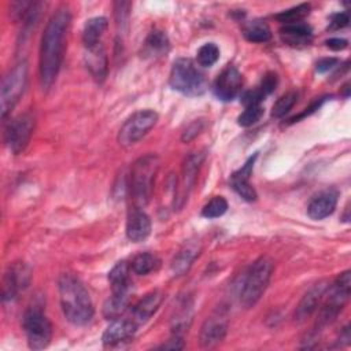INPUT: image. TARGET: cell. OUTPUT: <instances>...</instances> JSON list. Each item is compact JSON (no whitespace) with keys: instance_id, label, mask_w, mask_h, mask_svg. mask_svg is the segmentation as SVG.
<instances>
[{"instance_id":"f1b7e54d","label":"cell","mask_w":351,"mask_h":351,"mask_svg":"<svg viewBox=\"0 0 351 351\" xmlns=\"http://www.w3.org/2000/svg\"><path fill=\"white\" fill-rule=\"evenodd\" d=\"M308 14H310V4L303 3V4H299L289 10L281 11L280 14L276 15V19L278 22H281L282 25H289V23L302 22Z\"/></svg>"},{"instance_id":"ac0fdd59","label":"cell","mask_w":351,"mask_h":351,"mask_svg":"<svg viewBox=\"0 0 351 351\" xmlns=\"http://www.w3.org/2000/svg\"><path fill=\"white\" fill-rule=\"evenodd\" d=\"M151 233V219L149 217L138 210L134 208L126 221V237L133 243H140L145 240Z\"/></svg>"},{"instance_id":"44dd1931","label":"cell","mask_w":351,"mask_h":351,"mask_svg":"<svg viewBox=\"0 0 351 351\" xmlns=\"http://www.w3.org/2000/svg\"><path fill=\"white\" fill-rule=\"evenodd\" d=\"M281 38L293 47L298 45H308V43L313 38V29L310 25L304 22H298V23H289L284 25L280 29Z\"/></svg>"},{"instance_id":"9a60e30c","label":"cell","mask_w":351,"mask_h":351,"mask_svg":"<svg viewBox=\"0 0 351 351\" xmlns=\"http://www.w3.org/2000/svg\"><path fill=\"white\" fill-rule=\"evenodd\" d=\"M228 332V318L222 313H217L208 317L202 325L199 333V341L202 347H214L219 344Z\"/></svg>"},{"instance_id":"ffe728a7","label":"cell","mask_w":351,"mask_h":351,"mask_svg":"<svg viewBox=\"0 0 351 351\" xmlns=\"http://www.w3.org/2000/svg\"><path fill=\"white\" fill-rule=\"evenodd\" d=\"M163 300V293L160 291H152L147 293L143 299H140L132 311V319L140 325L148 321L159 308L160 303Z\"/></svg>"},{"instance_id":"8d00e7d4","label":"cell","mask_w":351,"mask_h":351,"mask_svg":"<svg viewBox=\"0 0 351 351\" xmlns=\"http://www.w3.org/2000/svg\"><path fill=\"white\" fill-rule=\"evenodd\" d=\"M202 130H203V122H202V121H195V122H192V123L184 130L181 138H182V141L188 143V141L193 140Z\"/></svg>"},{"instance_id":"3957f363","label":"cell","mask_w":351,"mask_h":351,"mask_svg":"<svg viewBox=\"0 0 351 351\" xmlns=\"http://www.w3.org/2000/svg\"><path fill=\"white\" fill-rule=\"evenodd\" d=\"M159 166L160 159L155 154H147L132 165L128 186L136 208H141L149 202Z\"/></svg>"},{"instance_id":"603a6c76","label":"cell","mask_w":351,"mask_h":351,"mask_svg":"<svg viewBox=\"0 0 351 351\" xmlns=\"http://www.w3.org/2000/svg\"><path fill=\"white\" fill-rule=\"evenodd\" d=\"M130 302V291L111 292V296L104 302L103 315L107 319H117L128 310Z\"/></svg>"},{"instance_id":"e0dca14e","label":"cell","mask_w":351,"mask_h":351,"mask_svg":"<svg viewBox=\"0 0 351 351\" xmlns=\"http://www.w3.org/2000/svg\"><path fill=\"white\" fill-rule=\"evenodd\" d=\"M337 197L339 193L335 189H325L319 192L310 200L307 206V215L315 221L329 217L336 208Z\"/></svg>"},{"instance_id":"8992f818","label":"cell","mask_w":351,"mask_h":351,"mask_svg":"<svg viewBox=\"0 0 351 351\" xmlns=\"http://www.w3.org/2000/svg\"><path fill=\"white\" fill-rule=\"evenodd\" d=\"M350 291H351V271L346 270L343 271L335 282L328 287L325 292V302L319 310L317 324H315V332L321 330L326 325H329L332 321L336 319V317L340 314L343 310L344 304L347 303L350 298Z\"/></svg>"},{"instance_id":"8fae6325","label":"cell","mask_w":351,"mask_h":351,"mask_svg":"<svg viewBox=\"0 0 351 351\" xmlns=\"http://www.w3.org/2000/svg\"><path fill=\"white\" fill-rule=\"evenodd\" d=\"M203 159H204V154L202 152H195L185 158L181 169V176L178 178V185L174 189V202H173L174 210L182 208L185 202L188 200V196L195 186L197 173L203 163Z\"/></svg>"},{"instance_id":"7c38bea8","label":"cell","mask_w":351,"mask_h":351,"mask_svg":"<svg viewBox=\"0 0 351 351\" xmlns=\"http://www.w3.org/2000/svg\"><path fill=\"white\" fill-rule=\"evenodd\" d=\"M243 88V75L234 66H226L215 78L213 90L214 95L222 101L236 99Z\"/></svg>"},{"instance_id":"ba28073f","label":"cell","mask_w":351,"mask_h":351,"mask_svg":"<svg viewBox=\"0 0 351 351\" xmlns=\"http://www.w3.org/2000/svg\"><path fill=\"white\" fill-rule=\"evenodd\" d=\"M22 326L32 350H43L48 347L52 337V325L47 315L38 307H30L25 311Z\"/></svg>"},{"instance_id":"7a4b0ae2","label":"cell","mask_w":351,"mask_h":351,"mask_svg":"<svg viewBox=\"0 0 351 351\" xmlns=\"http://www.w3.org/2000/svg\"><path fill=\"white\" fill-rule=\"evenodd\" d=\"M58 289L66 319L77 326L86 325L92 319L95 308L82 281L70 273H64L59 277Z\"/></svg>"},{"instance_id":"1f68e13d","label":"cell","mask_w":351,"mask_h":351,"mask_svg":"<svg viewBox=\"0 0 351 351\" xmlns=\"http://www.w3.org/2000/svg\"><path fill=\"white\" fill-rule=\"evenodd\" d=\"M226 210H228L226 199L223 196H214L202 208V215L204 218H208V219L219 218L226 213Z\"/></svg>"},{"instance_id":"4fadbf2b","label":"cell","mask_w":351,"mask_h":351,"mask_svg":"<svg viewBox=\"0 0 351 351\" xmlns=\"http://www.w3.org/2000/svg\"><path fill=\"white\" fill-rule=\"evenodd\" d=\"M137 324L130 318H117L112 319V322L107 326L101 336V341L104 347H117L123 343H128L133 339L136 330H137Z\"/></svg>"},{"instance_id":"e575fe53","label":"cell","mask_w":351,"mask_h":351,"mask_svg":"<svg viewBox=\"0 0 351 351\" xmlns=\"http://www.w3.org/2000/svg\"><path fill=\"white\" fill-rule=\"evenodd\" d=\"M277 82H278V78H277V74L276 73H266L261 81V84L258 85V88L261 89V92L266 96H269L270 93L274 92L276 86H277Z\"/></svg>"},{"instance_id":"f546056e","label":"cell","mask_w":351,"mask_h":351,"mask_svg":"<svg viewBox=\"0 0 351 351\" xmlns=\"http://www.w3.org/2000/svg\"><path fill=\"white\" fill-rule=\"evenodd\" d=\"M219 59V48L214 43L203 44L196 52L197 64L202 67H210Z\"/></svg>"},{"instance_id":"ab89813d","label":"cell","mask_w":351,"mask_h":351,"mask_svg":"<svg viewBox=\"0 0 351 351\" xmlns=\"http://www.w3.org/2000/svg\"><path fill=\"white\" fill-rule=\"evenodd\" d=\"M326 47L330 48L332 51H341L344 48H347L348 45V41L344 40V38H339V37H333V38H329L326 40Z\"/></svg>"},{"instance_id":"277c9868","label":"cell","mask_w":351,"mask_h":351,"mask_svg":"<svg viewBox=\"0 0 351 351\" xmlns=\"http://www.w3.org/2000/svg\"><path fill=\"white\" fill-rule=\"evenodd\" d=\"M170 86L185 96H200L207 89L204 73L189 58L177 59L169 75Z\"/></svg>"},{"instance_id":"5bb4252c","label":"cell","mask_w":351,"mask_h":351,"mask_svg":"<svg viewBox=\"0 0 351 351\" xmlns=\"http://www.w3.org/2000/svg\"><path fill=\"white\" fill-rule=\"evenodd\" d=\"M30 280L29 269L22 263H15L8 267L3 280V300L12 302L16 295L25 289Z\"/></svg>"},{"instance_id":"4316f807","label":"cell","mask_w":351,"mask_h":351,"mask_svg":"<svg viewBox=\"0 0 351 351\" xmlns=\"http://www.w3.org/2000/svg\"><path fill=\"white\" fill-rule=\"evenodd\" d=\"M243 36L251 43H266L271 37V32L265 21L254 19L243 26Z\"/></svg>"},{"instance_id":"83f0119b","label":"cell","mask_w":351,"mask_h":351,"mask_svg":"<svg viewBox=\"0 0 351 351\" xmlns=\"http://www.w3.org/2000/svg\"><path fill=\"white\" fill-rule=\"evenodd\" d=\"M160 261L155 254L151 252H141L136 255L130 263L132 271H134L138 276H147L151 271L156 270Z\"/></svg>"},{"instance_id":"4dcf8cb0","label":"cell","mask_w":351,"mask_h":351,"mask_svg":"<svg viewBox=\"0 0 351 351\" xmlns=\"http://www.w3.org/2000/svg\"><path fill=\"white\" fill-rule=\"evenodd\" d=\"M298 100V93L293 90H289L287 93H284L282 96H280L277 99V101L273 104L271 108V117L274 118H282L284 115H287L291 108L295 106Z\"/></svg>"},{"instance_id":"2e32d148","label":"cell","mask_w":351,"mask_h":351,"mask_svg":"<svg viewBox=\"0 0 351 351\" xmlns=\"http://www.w3.org/2000/svg\"><path fill=\"white\" fill-rule=\"evenodd\" d=\"M329 287V282L326 280H321L318 282H315L300 299L296 310H295V319L302 322L306 318H308L319 306V303L322 302L325 292Z\"/></svg>"},{"instance_id":"484cf974","label":"cell","mask_w":351,"mask_h":351,"mask_svg":"<svg viewBox=\"0 0 351 351\" xmlns=\"http://www.w3.org/2000/svg\"><path fill=\"white\" fill-rule=\"evenodd\" d=\"M199 254V248L196 244L193 243H189V244H185L180 252L174 256L173 259V263H171V269L173 271L177 274V276H181L184 274L185 271L189 270L192 262L195 261V258Z\"/></svg>"},{"instance_id":"6da1fadb","label":"cell","mask_w":351,"mask_h":351,"mask_svg":"<svg viewBox=\"0 0 351 351\" xmlns=\"http://www.w3.org/2000/svg\"><path fill=\"white\" fill-rule=\"evenodd\" d=\"M71 15L67 7H60L48 21L40 47V81L44 89H49L59 74Z\"/></svg>"},{"instance_id":"836d02e7","label":"cell","mask_w":351,"mask_h":351,"mask_svg":"<svg viewBox=\"0 0 351 351\" xmlns=\"http://www.w3.org/2000/svg\"><path fill=\"white\" fill-rule=\"evenodd\" d=\"M230 184L232 188L234 189V192L243 197L247 202H254L256 200V191L254 189V186L250 184V181H243V180H232L230 178Z\"/></svg>"},{"instance_id":"cb8c5ba5","label":"cell","mask_w":351,"mask_h":351,"mask_svg":"<svg viewBox=\"0 0 351 351\" xmlns=\"http://www.w3.org/2000/svg\"><path fill=\"white\" fill-rule=\"evenodd\" d=\"M130 265L126 261L118 262L108 273V282L111 285V292L130 291Z\"/></svg>"},{"instance_id":"9c48e42d","label":"cell","mask_w":351,"mask_h":351,"mask_svg":"<svg viewBox=\"0 0 351 351\" xmlns=\"http://www.w3.org/2000/svg\"><path fill=\"white\" fill-rule=\"evenodd\" d=\"M158 122V114L154 110H140L132 114L118 133V143L122 147H130L140 141Z\"/></svg>"},{"instance_id":"f35d334b","label":"cell","mask_w":351,"mask_h":351,"mask_svg":"<svg viewBox=\"0 0 351 351\" xmlns=\"http://www.w3.org/2000/svg\"><path fill=\"white\" fill-rule=\"evenodd\" d=\"M159 348H162V350H181V348H184L182 339H181V336L174 335L170 340H167V343H163L162 346H159Z\"/></svg>"},{"instance_id":"7402d4cb","label":"cell","mask_w":351,"mask_h":351,"mask_svg":"<svg viewBox=\"0 0 351 351\" xmlns=\"http://www.w3.org/2000/svg\"><path fill=\"white\" fill-rule=\"evenodd\" d=\"M108 27V22L104 16H95L86 21L82 30V43L84 48H93L99 44H103L101 38Z\"/></svg>"},{"instance_id":"d4e9b609","label":"cell","mask_w":351,"mask_h":351,"mask_svg":"<svg viewBox=\"0 0 351 351\" xmlns=\"http://www.w3.org/2000/svg\"><path fill=\"white\" fill-rule=\"evenodd\" d=\"M169 47H170V43H169V38H167L166 33L162 32V30L155 29L145 38L144 55L151 56V58L162 56L169 51Z\"/></svg>"},{"instance_id":"5b68a950","label":"cell","mask_w":351,"mask_h":351,"mask_svg":"<svg viewBox=\"0 0 351 351\" xmlns=\"http://www.w3.org/2000/svg\"><path fill=\"white\" fill-rule=\"evenodd\" d=\"M273 273V261L269 256L258 258L247 271L240 289V303L250 308L254 307L265 293Z\"/></svg>"},{"instance_id":"74e56055","label":"cell","mask_w":351,"mask_h":351,"mask_svg":"<svg viewBox=\"0 0 351 351\" xmlns=\"http://www.w3.org/2000/svg\"><path fill=\"white\" fill-rule=\"evenodd\" d=\"M337 59L336 58H322L317 62V71L318 73H326L330 69H333L337 64Z\"/></svg>"},{"instance_id":"d590c367","label":"cell","mask_w":351,"mask_h":351,"mask_svg":"<svg viewBox=\"0 0 351 351\" xmlns=\"http://www.w3.org/2000/svg\"><path fill=\"white\" fill-rule=\"evenodd\" d=\"M350 22V16L347 12H337L333 14L330 16V22H329V29L330 30H337V29H343L346 26H348Z\"/></svg>"},{"instance_id":"52a82bcc","label":"cell","mask_w":351,"mask_h":351,"mask_svg":"<svg viewBox=\"0 0 351 351\" xmlns=\"http://www.w3.org/2000/svg\"><path fill=\"white\" fill-rule=\"evenodd\" d=\"M27 85V63L19 62L3 78L1 82V118L5 119L19 101Z\"/></svg>"},{"instance_id":"d6a6232c","label":"cell","mask_w":351,"mask_h":351,"mask_svg":"<svg viewBox=\"0 0 351 351\" xmlns=\"http://www.w3.org/2000/svg\"><path fill=\"white\" fill-rule=\"evenodd\" d=\"M265 110L262 107V104H255V106H247L244 108V111L237 117V123L241 128H248L252 126L254 123H256L262 115H263Z\"/></svg>"},{"instance_id":"30bf717a","label":"cell","mask_w":351,"mask_h":351,"mask_svg":"<svg viewBox=\"0 0 351 351\" xmlns=\"http://www.w3.org/2000/svg\"><path fill=\"white\" fill-rule=\"evenodd\" d=\"M34 122L32 112L21 114L8 122L4 132V143L12 154L18 155L26 148L34 130Z\"/></svg>"},{"instance_id":"d6986e66","label":"cell","mask_w":351,"mask_h":351,"mask_svg":"<svg viewBox=\"0 0 351 351\" xmlns=\"http://www.w3.org/2000/svg\"><path fill=\"white\" fill-rule=\"evenodd\" d=\"M85 64L95 81L103 82L106 80L108 63L103 44L85 49Z\"/></svg>"}]
</instances>
